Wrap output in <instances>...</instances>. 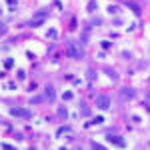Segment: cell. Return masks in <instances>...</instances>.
Segmentation results:
<instances>
[{
    "instance_id": "6",
    "label": "cell",
    "mask_w": 150,
    "mask_h": 150,
    "mask_svg": "<svg viewBox=\"0 0 150 150\" xmlns=\"http://www.w3.org/2000/svg\"><path fill=\"white\" fill-rule=\"evenodd\" d=\"M46 94H48V98H50V100H54V96H56V94H54V86H52V84H46Z\"/></svg>"
},
{
    "instance_id": "10",
    "label": "cell",
    "mask_w": 150,
    "mask_h": 150,
    "mask_svg": "<svg viewBox=\"0 0 150 150\" xmlns=\"http://www.w3.org/2000/svg\"><path fill=\"white\" fill-rule=\"evenodd\" d=\"M58 114H60V116H62V118H66V116H68V110H66V108H64V106H62V108H60V110H58Z\"/></svg>"
},
{
    "instance_id": "8",
    "label": "cell",
    "mask_w": 150,
    "mask_h": 150,
    "mask_svg": "<svg viewBox=\"0 0 150 150\" xmlns=\"http://www.w3.org/2000/svg\"><path fill=\"white\" fill-rule=\"evenodd\" d=\"M12 64H14L12 58H6V60H4V68H12Z\"/></svg>"
},
{
    "instance_id": "15",
    "label": "cell",
    "mask_w": 150,
    "mask_h": 150,
    "mask_svg": "<svg viewBox=\"0 0 150 150\" xmlns=\"http://www.w3.org/2000/svg\"><path fill=\"white\" fill-rule=\"evenodd\" d=\"M6 2H8L10 6H14V4H16V0H6Z\"/></svg>"
},
{
    "instance_id": "9",
    "label": "cell",
    "mask_w": 150,
    "mask_h": 150,
    "mask_svg": "<svg viewBox=\"0 0 150 150\" xmlns=\"http://www.w3.org/2000/svg\"><path fill=\"white\" fill-rule=\"evenodd\" d=\"M128 6H130V8H132V10H134L136 14H140V8H138V6H136L134 2H128Z\"/></svg>"
},
{
    "instance_id": "1",
    "label": "cell",
    "mask_w": 150,
    "mask_h": 150,
    "mask_svg": "<svg viewBox=\"0 0 150 150\" xmlns=\"http://www.w3.org/2000/svg\"><path fill=\"white\" fill-rule=\"evenodd\" d=\"M66 54H68V56H72V58H82V56H84V48H82V46H80V42H76V40H68Z\"/></svg>"
},
{
    "instance_id": "14",
    "label": "cell",
    "mask_w": 150,
    "mask_h": 150,
    "mask_svg": "<svg viewBox=\"0 0 150 150\" xmlns=\"http://www.w3.org/2000/svg\"><path fill=\"white\" fill-rule=\"evenodd\" d=\"M94 8H96V2H94V0H92V2L88 4V10H94Z\"/></svg>"
},
{
    "instance_id": "4",
    "label": "cell",
    "mask_w": 150,
    "mask_h": 150,
    "mask_svg": "<svg viewBox=\"0 0 150 150\" xmlns=\"http://www.w3.org/2000/svg\"><path fill=\"white\" fill-rule=\"evenodd\" d=\"M12 114L14 116H20V118H28L30 116V112L26 108H12Z\"/></svg>"
},
{
    "instance_id": "7",
    "label": "cell",
    "mask_w": 150,
    "mask_h": 150,
    "mask_svg": "<svg viewBox=\"0 0 150 150\" xmlns=\"http://www.w3.org/2000/svg\"><path fill=\"white\" fill-rule=\"evenodd\" d=\"M46 36H48V38H58V30H56V28H50V30L46 32Z\"/></svg>"
},
{
    "instance_id": "11",
    "label": "cell",
    "mask_w": 150,
    "mask_h": 150,
    "mask_svg": "<svg viewBox=\"0 0 150 150\" xmlns=\"http://www.w3.org/2000/svg\"><path fill=\"white\" fill-rule=\"evenodd\" d=\"M72 96H74V94L68 90V92H64V96H62V98H64V100H72Z\"/></svg>"
},
{
    "instance_id": "12",
    "label": "cell",
    "mask_w": 150,
    "mask_h": 150,
    "mask_svg": "<svg viewBox=\"0 0 150 150\" xmlns=\"http://www.w3.org/2000/svg\"><path fill=\"white\" fill-rule=\"evenodd\" d=\"M30 102H32V104H38V102H42V98H40V96H32Z\"/></svg>"
},
{
    "instance_id": "3",
    "label": "cell",
    "mask_w": 150,
    "mask_h": 150,
    "mask_svg": "<svg viewBox=\"0 0 150 150\" xmlns=\"http://www.w3.org/2000/svg\"><path fill=\"white\" fill-rule=\"evenodd\" d=\"M44 20H46V12H44V10H42V12H36L34 18L30 20V26H40Z\"/></svg>"
},
{
    "instance_id": "13",
    "label": "cell",
    "mask_w": 150,
    "mask_h": 150,
    "mask_svg": "<svg viewBox=\"0 0 150 150\" xmlns=\"http://www.w3.org/2000/svg\"><path fill=\"white\" fill-rule=\"evenodd\" d=\"M88 78H90V80L96 78V72H94V70H88Z\"/></svg>"
},
{
    "instance_id": "5",
    "label": "cell",
    "mask_w": 150,
    "mask_h": 150,
    "mask_svg": "<svg viewBox=\"0 0 150 150\" xmlns=\"http://www.w3.org/2000/svg\"><path fill=\"white\" fill-rule=\"evenodd\" d=\"M108 140H110L114 146H118V148H124V146H126V144H124V140H122L120 136H112V134H110V136H108Z\"/></svg>"
},
{
    "instance_id": "2",
    "label": "cell",
    "mask_w": 150,
    "mask_h": 150,
    "mask_svg": "<svg viewBox=\"0 0 150 150\" xmlns=\"http://www.w3.org/2000/svg\"><path fill=\"white\" fill-rule=\"evenodd\" d=\"M96 106H98L100 110H108V108H110V98H108L106 94H100V96L96 98Z\"/></svg>"
},
{
    "instance_id": "16",
    "label": "cell",
    "mask_w": 150,
    "mask_h": 150,
    "mask_svg": "<svg viewBox=\"0 0 150 150\" xmlns=\"http://www.w3.org/2000/svg\"><path fill=\"white\" fill-rule=\"evenodd\" d=\"M148 146H150V144H148Z\"/></svg>"
}]
</instances>
